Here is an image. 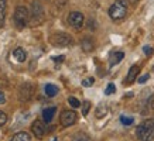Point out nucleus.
I'll list each match as a JSON object with an SVG mask.
<instances>
[{
  "instance_id": "obj_26",
  "label": "nucleus",
  "mask_w": 154,
  "mask_h": 141,
  "mask_svg": "<svg viewBox=\"0 0 154 141\" xmlns=\"http://www.w3.org/2000/svg\"><path fill=\"white\" fill-rule=\"evenodd\" d=\"M143 51H144V54H146L147 56H150L151 54H153V48L150 47V45H146V47L143 48Z\"/></svg>"
},
{
  "instance_id": "obj_6",
  "label": "nucleus",
  "mask_w": 154,
  "mask_h": 141,
  "mask_svg": "<svg viewBox=\"0 0 154 141\" xmlns=\"http://www.w3.org/2000/svg\"><path fill=\"white\" fill-rule=\"evenodd\" d=\"M60 122H61V126H64V127L72 126L76 122V113L74 110H64V112L61 113Z\"/></svg>"
},
{
  "instance_id": "obj_18",
  "label": "nucleus",
  "mask_w": 154,
  "mask_h": 141,
  "mask_svg": "<svg viewBox=\"0 0 154 141\" xmlns=\"http://www.w3.org/2000/svg\"><path fill=\"white\" fill-rule=\"evenodd\" d=\"M68 103H69L74 109H76V107H79V106H81V102L76 98H74V96H71V98L68 99Z\"/></svg>"
},
{
  "instance_id": "obj_29",
  "label": "nucleus",
  "mask_w": 154,
  "mask_h": 141,
  "mask_svg": "<svg viewBox=\"0 0 154 141\" xmlns=\"http://www.w3.org/2000/svg\"><path fill=\"white\" fill-rule=\"evenodd\" d=\"M5 93H3V92H0V103H5Z\"/></svg>"
},
{
  "instance_id": "obj_31",
  "label": "nucleus",
  "mask_w": 154,
  "mask_h": 141,
  "mask_svg": "<svg viewBox=\"0 0 154 141\" xmlns=\"http://www.w3.org/2000/svg\"><path fill=\"white\" fill-rule=\"evenodd\" d=\"M125 2H127V3H136L137 0H125Z\"/></svg>"
},
{
  "instance_id": "obj_8",
  "label": "nucleus",
  "mask_w": 154,
  "mask_h": 141,
  "mask_svg": "<svg viewBox=\"0 0 154 141\" xmlns=\"http://www.w3.org/2000/svg\"><path fill=\"white\" fill-rule=\"evenodd\" d=\"M68 23L74 28L79 30V28L84 26V14L79 13V11H72V13H69V16H68Z\"/></svg>"
},
{
  "instance_id": "obj_30",
  "label": "nucleus",
  "mask_w": 154,
  "mask_h": 141,
  "mask_svg": "<svg viewBox=\"0 0 154 141\" xmlns=\"http://www.w3.org/2000/svg\"><path fill=\"white\" fill-rule=\"evenodd\" d=\"M150 104H151V107H153V110H154V96L150 99Z\"/></svg>"
},
{
  "instance_id": "obj_16",
  "label": "nucleus",
  "mask_w": 154,
  "mask_h": 141,
  "mask_svg": "<svg viewBox=\"0 0 154 141\" xmlns=\"http://www.w3.org/2000/svg\"><path fill=\"white\" fill-rule=\"evenodd\" d=\"M6 2L7 0H0V27L5 23V17H6Z\"/></svg>"
},
{
  "instance_id": "obj_14",
  "label": "nucleus",
  "mask_w": 154,
  "mask_h": 141,
  "mask_svg": "<svg viewBox=\"0 0 154 141\" xmlns=\"http://www.w3.org/2000/svg\"><path fill=\"white\" fill-rule=\"evenodd\" d=\"M123 56H125V54H123V52H120V51L112 54V56H110V66L117 65V64L123 59Z\"/></svg>"
},
{
  "instance_id": "obj_1",
  "label": "nucleus",
  "mask_w": 154,
  "mask_h": 141,
  "mask_svg": "<svg viewBox=\"0 0 154 141\" xmlns=\"http://www.w3.org/2000/svg\"><path fill=\"white\" fill-rule=\"evenodd\" d=\"M136 136L140 141H154V118H147L136 130Z\"/></svg>"
},
{
  "instance_id": "obj_9",
  "label": "nucleus",
  "mask_w": 154,
  "mask_h": 141,
  "mask_svg": "<svg viewBox=\"0 0 154 141\" xmlns=\"http://www.w3.org/2000/svg\"><path fill=\"white\" fill-rule=\"evenodd\" d=\"M31 131L35 136V138H42L44 134H45V124L41 122V120H35L31 126Z\"/></svg>"
},
{
  "instance_id": "obj_23",
  "label": "nucleus",
  "mask_w": 154,
  "mask_h": 141,
  "mask_svg": "<svg viewBox=\"0 0 154 141\" xmlns=\"http://www.w3.org/2000/svg\"><path fill=\"white\" fill-rule=\"evenodd\" d=\"M6 122H7V116H6L5 112H2V110H0V127L5 126Z\"/></svg>"
},
{
  "instance_id": "obj_24",
  "label": "nucleus",
  "mask_w": 154,
  "mask_h": 141,
  "mask_svg": "<svg viewBox=\"0 0 154 141\" xmlns=\"http://www.w3.org/2000/svg\"><path fill=\"white\" fill-rule=\"evenodd\" d=\"M94 78H88V79H85L84 82H82V85H84L85 88H91V86H92V85H94Z\"/></svg>"
},
{
  "instance_id": "obj_22",
  "label": "nucleus",
  "mask_w": 154,
  "mask_h": 141,
  "mask_svg": "<svg viewBox=\"0 0 154 141\" xmlns=\"http://www.w3.org/2000/svg\"><path fill=\"white\" fill-rule=\"evenodd\" d=\"M115 90H116L115 85H113V83H109V85H107V88H106V90H105V93H106L107 96H109V94L115 93Z\"/></svg>"
},
{
  "instance_id": "obj_19",
  "label": "nucleus",
  "mask_w": 154,
  "mask_h": 141,
  "mask_svg": "<svg viewBox=\"0 0 154 141\" xmlns=\"http://www.w3.org/2000/svg\"><path fill=\"white\" fill-rule=\"evenodd\" d=\"M106 112H107V109L105 107L103 104H100V106L98 107V110H96V116H98V117L100 118V117H103V116L106 114Z\"/></svg>"
},
{
  "instance_id": "obj_21",
  "label": "nucleus",
  "mask_w": 154,
  "mask_h": 141,
  "mask_svg": "<svg viewBox=\"0 0 154 141\" xmlns=\"http://www.w3.org/2000/svg\"><path fill=\"white\" fill-rule=\"evenodd\" d=\"M74 141H92V140H91V138H89L86 134H79V136L75 137Z\"/></svg>"
},
{
  "instance_id": "obj_4",
  "label": "nucleus",
  "mask_w": 154,
  "mask_h": 141,
  "mask_svg": "<svg viewBox=\"0 0 154 141\" xmlns=\"http://www.w3.org/2000/svg\"><path fill=\"white\" fill-rule=\"evenodd\" d=\"M30 16H31V24L33 26H38L44 21V10L37 0L33 2V4H31V14Z\"/></svg>"
},
{
  "instance_id": "obj_17",
  "label": "nucleus",
  "mask_w": 154,
  "mask_h": 141,
  "mask_svg": "<svg viewBox=\"0 0 154 141\" xmlns=\"http://www.w3.org/2000/svg\"><path fill=\"white\" fill-rule=\"evenodd\" d=\"M81 45H82V50H84V51H86V52H89V51H92V50H94V42L91 41V40H88V38H86V40H84Z\"/></svg>"
},
{
  "instance_id": "obj_11",
  "label": "nucleus",
  "mask_w": 154,
  "mask_h": 141,
  "mask_svg": "<svg viewBox=\"0 0 154 141\" xmlns=\"http://www.w3.org/2000/svg\"><path fill=\"white\" fill-rule=\"evenodd\" d=\"M55 113H57V107H47V109H44L42 110V118H44V122L45 123H50L54 118V116H55Z\"/></svg>"
},
{
  "instance_id": "obj_2",
  "label": "nucleus",
  "mask_w": 154,
  "mask_h": 141,
  "mask_svg": "<svg viewBox=\"0 0 154 141\" xmlns=\"http://www.w3.org/2000/svg\"><path fill=\"white\" fill-rule=\"evenodd\" d=\"M126 14H127V6L123 0L115 2V3L110 6V9H109V16H110V19H112L113 21H119V20L125 19Z\"/></svg>"
},
{
  "instance_id": "obj_3",
  "label": "nucleus",
  "mask_w": 154,
  "mask_h": 141,
  "mask_svg": "<svg viewBox=\"0 0 154 141\" xmlns=\"http://www.w3.org/2000/svg\"><path fill=\"white\" fill-rule=\"evenodd\" d=\"M30 21V14H28V10L23 6H19L16 11H14V23L19 28L26 27Z\"/></svg>"
},
{
  "instance_id": "obj_32",
  "label": "nucleus",
  "mask_w": 154,
  "mask_h": 141,
  "mask_svg": "<svg viewBox=\"0 0 154 141\" xmlns=\"http://www.w3.org/2000/svg\"><path fill=\"white\" fill-rule=\"evenodd\" d=\"M52 141H58V140H57V138H54V140H52Z\"/></svg>"
},
{
  "instance_id": "obj_7",
  "label": "nucleus",
  "mask_w": 154,
  "mask_h": 141,
  "mask_svg": "<svg viewBox=\"0 0 154 141\" xmlns=\"http://www.w3.org/2000/svg\"><path fill=\"white\" fill-rule=\"evenodd\" d=\"M31 96H33V86H31V83H28V82H24L19 88L20 102H27V100L31 99Z\"/></svg>"
},
{
  "instance_id": "obj_27",
  "label": "nucleus",
  "mask_w": 154,
  "mask_h": 141,
  "mask_svg": "<svg viewBox=\"0 0 154 141\" xmlns=\"http://www.w3.org/2000/svg\"><path fill=\"white\" fill-rule=\"evenodd\" d=\"M149 78H150V75H149V74H146V75L140 76L137 82H139V83H146V80H149Z\"/></svg>"
},
{
  "instance_id": "obj_12",
  "label": "nucleus",
  "mask_w": 154,
  "mask_h": 141,
  "mask_svg": "<svg viewBox=\"0 0 154 141\" xmlns=\"http://www.w3.org/2000/svg\"><path fill=\"white\" fill-rule=\"evenodd\" d=\"M10 141H31V136L26 131H20V133H16Z\"/></svg>"
},
{
  "instance_id": "obj_20",
  "label": "nucleus",
  "mask_w": 154,
  "mask_h": 141,
  "mask_svg": "<svg viewBox=\"0 0 154 141\" xmlns=\"http://www.w3.org/2000/svg\"><path fill=\"white\" fill-rule=\"evenodd\" d=\"M120 122H122V124H125V126H130V124H133V117H126V116H122Z\"/></svg>"
},
{
  "instance_id": "obj_10",
  "label": "nucleus",
  "mask_w": 154,
  "mask_h": 141,
  "mask_svg": "<svg viewBox=\"0 0 154 141\" xmlns=\"http://www.w3.org/2000/svg\"><path fill=\"white\" fill-rule=\"evenodd\" d=\"M139 72H140V68L137 65H133L130 68V70H129V74H127L126 79H125V85H131L133 82L136 80V78H137V75H139Z\"/></svg>"
},
{
  "instance_id": "obj_15",
  "label": "nucleus",
  "mask_w": 154,
  "mask_h": 141,
  "mask_svg": "<svg viewBox=\"0 0 154 141\" xmlns=\"http://www.w3.org/2000/svg\"><path fill=\"white\" fill-rule=\"evenodd\" d=\"M57 93H58V88H57L55 85H51V83L45 85V94H47V96L54 98Z\"/></svg>"
},
{
  "instance_id": "obj_13",
  "label": "nucleus",
  "mask_w": 154,
  "mask_h": 141,
  "mask_svg": "<svg viewBox=\"0 0 154 141\" xmlns=\"http://www.w3.org/2000/svg\"><path fill=\"white\" fill-rule=\"evenodd\" d=\"M13 56L17 59L19 62H23V61H26V58H27V54H26V51H24L23 48H16L13 51Z\"/></svg>"
},
{
  "instance_id": "obj_28",
  "label": "nucleus",
  "mask_w": 154,
  "mask_h": 141,
  "mask_svg": "<svg viewBox=\"0 0 154 141\" xmlns=\"http://www.w3.org/2000/svg\"><path fill=\"white\" fill-rule=\"evenodd\" d=\"M64 58H65L64 55H60V56H54L52 59H54L55 62H62V61H64Z\"/></svg>"
},
{
  "instance_id": "obj_5",
  "label": "nucleus",
  "mask_w": 154,
  "mask_h": 141,
  "mask_svg": "<svg viewBox=\"0 0 154 141\" xmlns=\"http://www.w3.org/2000/svg\"><path fill=\"white\" fill-rule=\"evenodd\" d=\"M51 42L54 44V45H61V47H65V45L72 44V38H71L69 34L58 33V34H54V35L51 37Z\"/></svg>"
},
{
  "instance_id": "obj_25",
  "label": "nucleus",
  "mask_w": 154,
  "mask_h": 141,
  "mask_svg": "<svg viewBox=\"0 0 154 141\" xmlns=\"http://www.w3.org/2000/svg\"><path fill=\"white\" fill-rule=\"evenodd\" d=\"M89 109H91V103H89V102H85L84 107H82V114H84V116H86V114H88Z\"/></svg>"
}]
</instances>
